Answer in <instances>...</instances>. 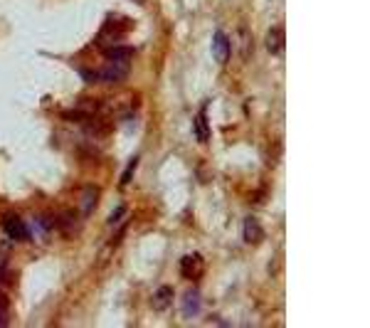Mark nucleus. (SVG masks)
Masks as SVG:
<instances>
[{"label":"nucleus","mask_w":370,"mask_h":328,"mask_svg":"<svg viewBox=\"0 0 370 328\" xmlns=\"http://www.w3.org/2000/svg\"><path fill=\"white\" fill-rule=\"evenodd\" d=\"M171 301H173V289L171 286H161L156 291V296H153V309L156 311H166L171 306Z\"/></svg>","instance_id":"9"},{"label":"nucleus","mask_w":370,"mask_h":328,"mask_svg":"<svg viewBox=\"0 0 370 328\" xmlns=\"http://www.w3.org/2000/svg\"><path fill=\"white\" fill-rule=\"evenodd\" d=\"M59 230H62V234L64 232H74L77 227H79V222H77V217L72 215V212H64L62 217H59V225H57Z\"/></svg>","instance_id":"12"},{"label":"nucleus","mask_w":370,"mask_h":328,"mask_svg":"<svg viewBox=\"0 0 370 328\" xmlns=\"http://www.w3.org/2000/svg\"><path fill=\"white\" fill-rule=\"evenodd\" d=\"M2 227H5V232H7V237H12V239H30V230H27V225L20 220V217H5L2 220Z\"/></svg>","instance_id":"3"},{"label":"nucleus","mask_w":370,"mask_h":328,"mask_svg":"<svg viewBox=\"0 0 370 328\" xmlns=\"http://www.w3.org/2000/svg\"><path fill=\"white\" fill-rule=\"evenodd\" d=\"M96 200H99V187L96 185H87L82 190V197H79V212L84 217H89L94 212V207H96Z\"/></svg>","instance_id":"2"},{"label":"nucleus","mask_w":370,"mask_h":328,"mask_svg":"<svg viewBox=\"0 0 370 328\" xmlns=\"http://www.w3.org/2000/svg\"><path fill=\"white\" fill-rule=\"evenodd\" d=\"M136 165H139V156H134V158L129 161V168H126V173L121 175V187L131 183V178H134V170H136Z\"/></svg>","instance_id":"13"},{"label":"nucleus","mask_w":370,"mask_h":328,"mask_svg":"<svg viewBox=\"0 0 370 328\" xmlns=\"http://www.w3.org/2000/svg\"><path fill=\"white\" fill-rule=\"evenodd\" d=\"M0 326H7V316H5V309H0Z\"/></svg>","instance_id":"16"},{"label":"nucleus","mask_w":370,"mask_h":328,"mask_svg":"<svg viewBox=\"0 0 370 328\" xmlns=\"http://www.w3.org/2000/svg\"><path fill=\"white\" fill-rule=\"evenodd\" d=\"M212 54H215V59L220 64H225L230 59V40H227L225 32H215V37H212Z\"/></svg>","instance_id":"5"},{"label":"nucleus","mask_w":370,"mask_h":328,"mask_svg":"<svg viewBox=\"0 0 370 328\" xmlns=\"http://www.w3.org/2000/svg\"><path fill=\"white\" fill-rule=\"evenodd\" d=\"M267 49L272 54H279L284 49V30L281 27H272L269 35H267Z\"/></svg>","instance_id":"8"},{"label":"nucleus","mask_w":370,"mask_h":328,"mask_svg":"<svg viewBox=\"0 0 370 328\" xmlns=\"http://www.w3.org/2000/svg\"><path fill=\"white\" fill-rule=\"evenodd\" d=\"M242 237H244V242H247V244H259V242H262V237H264V232H262V225H259L254 217H247V220H244Z\"/></svg>","instance_id":"6"},{"label":"nucleus","mask_w":370,"mask_h":328,"mask_svg":"<svg viewBox=\"0 0 370 328\" xmlns=\"http://www.w3.org/2000/svg\"><path fill=\"white\" fill-rule=\"evenodd\" d=\"M131 54H134V49L131 47H111L109 52H106V57L114 62V59H121V62H129L131 59Z\"/></svg>","instance_id":"11"},{"label":"nucleus","mask_w":370,"mask_h":328,"mask_svg":"<svg viewBox=\"0 0 370 328\" xmlns=\"http://www.w3.org/2000/svg\"><path fill=\"white\" fill-rule=\"evenodd\" d=\"M99 82H121L129 77V62H121V59H114L109 67L99 69Z\"/></svg>","instance_id":"1"},{"label":"nucleus","mask_w":370,"mask_h":328,"mask_svg":"<svg viewBox=\"0 0 370 328\" xmlns=\"http://www.w3.org/2000/svg\"><path fill=\"white\" fill-rule=\"evenodd\" d=\"M124 215H126V207H116V212H114V215H111V217H109V222H111V225H114V222H119V220H121V217H124Z\"/></svg>","instance_id":"15"},{"label":"nucleus","mask_w":370,"mask_h":328,"mask_svg":"<svg viewBox=\"0 0 370 328\" xmlns=\"http://www.w3.org/2000/svg\"><path fill=\"white\" fill-rule=\"evenodd\" d=\"M181 274L185 279H197L202 274V257L200 254H187L181 259Z\"/></svg>","instance_id":"4"},{"label":"nucleus","mask_w":370,"mask_h":328,"mask_svg":"<svg viewBox=\"0 0 370 328\" xmlns=\"http://www.w3.org/2000/svg\"><path fill=\"white\" fill-rule=\"evenodd\" d=\"M200 306H202V304H200V294H197L195 289H190V291L183 296V316H187V319L197 316Z\"/></svg>","instance_id":"7"},{"label":"nucleus","mask_w":370,"mask_h":328,"mask_svg":"<svg viewBox=\"0 0 370 328\" xmlns=\"http://www.w3.org/2000/svg\"><path fill=\"white\" fill-rule=\"evenodd\" d=\"M210 126H207V116L205 114H197V119H195V139L200 141V143H205L207 139H210V131H207Z\"/></svg>","instance_id":"10"},{"label":"nucleus","mask_w":370,"mask_h":328,"mask_svg":"<svg viewBox=\"0 0 370 328\" xmlns=\"http://www.w3.org/2000/svg\"><path fill=\"white\" fill-rule=\"evenodd\" d=\"M79 77H82L84 82H99V74H96L94 69H87V67L79 69Z\"/></svg>","instance_id":"14"}]
</instances>
